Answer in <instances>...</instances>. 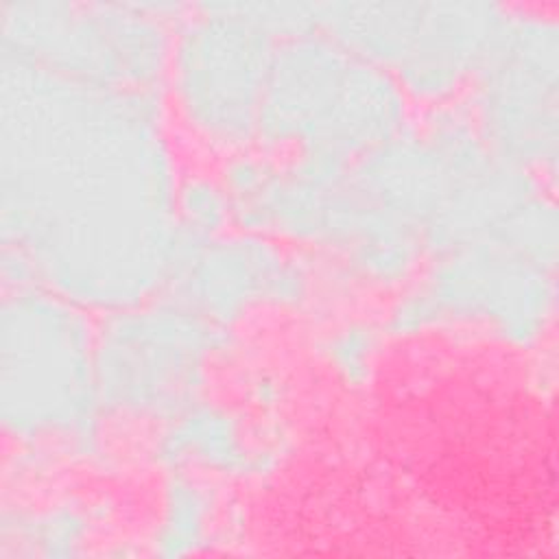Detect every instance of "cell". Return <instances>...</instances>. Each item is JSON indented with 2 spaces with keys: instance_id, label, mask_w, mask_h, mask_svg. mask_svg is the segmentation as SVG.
Listing matches in <instances>:
<instances>
[{
  "instance_id": "6da1fadb",
  "label": "cell",
  "mask_w": 559,
  "mask_h": 559,
  "mask_svg": "<svg viewBox=\"0 0 559 559\" xmlns=\"http://www.w3.org/2000/svg\"><path fill=\"white\" fill-rule=\"evenodd\" d=\"M170 177L142 96L4 57V264L92 304H129L170 266Z\"/></svg>"
},
{
  "instance_id": "7a4b0ae2",
  "label": "cell",
  "mask_w": 559,
  "mask_h": 559,
  "mask_svg": "<svg viewBox=\"0 0 559 559\" xmlns=\"http://www.w3.org/2000/svg\"><path fill=\"white\" fill-rule=\"evenodd\" d=\"M269 68L258 129L275 144L301 146L314 159L338 162L391 135L400 96L373 68L347 55L293 48Z\"/></svg>"
},
{
  "instance_id": "3957f363",
  "label": "cell",
  "mask_w": 559,
  "mask_h": 559,
  "mask_svg": "<svg viewBox=\"0 0 559 559\" xmlns=\"http://www.w3.org/2000/svg\"><path fill=\"white\" fill-rule=\"evenodd\" d=\"M87 338L57 299L17 286L2 304V419L24 439L79 432L90 417Z\"/></svg>"
},
{
  "instance_id": "277c9868",
  "label": "cell",
  "mask_w": 559,
  "mask_h": 559,
  "mask_svg": "<svg viewBox=\"0 0 559 559\" xmlns=\"http://www.w3.org/2000/svg\"><path fill=\"white\" fill-rule=\"evenodd\" d=\"M255 35L249 26H229L227 37L194 39L181 50V107L190 124L218 144H238L258 127L271 63Z\"/></svg>"
}]
</instances>
